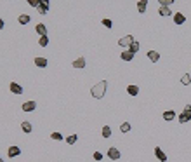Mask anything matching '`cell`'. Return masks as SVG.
<instances>
[{
  "label": "cell",
  "mask_w": 191,
  "mask_h": 162,
  "mask_svg": "<svg viewBox=\"0 0 191 162\" xmlns=\"http://www.w3.org/2000/svg\"><path fill=\"white\" fill-rule=\"evenodd\" d=\"M94 159H96V160H102V153L101 152H94Z\"/></svg>",
  "instance_id": "cell-32"
},
{
  "label": "cell",
  "mask_w": 191,
  "mask_h": 162,
  "mask_svg": "<svg viewBox=\"0 0 191 162\" xmlns=\"http://www.w3.org/2000/svg\"><path fill=\"white\" fill-rule=\"evenodd\" d=\"M26 2H28V5H31V7H35V9L38 7V4H40V0H26Z\"/></svg>",
  "instance_id": "cell-31"
},
{
  "label": "cell",
  "mask_w": 191,
  "mask_h": 162,
  "mask_svg": "<svg viewBox=\"0 0 191 162\" xmlns=\"http://www.w3.org/2000/svg\"><path fill=\"white\" fill-rule=\"evenodd\" d=\"M35 65L38 66V68H45V66H47V59H45V58H35Z\"/></svg>",
  "instance_id": "cell-18"
},
{
  "label": "cell",
  "mask_w": 191,
  "mask_h": 162,
  "mask_svg": "<svg viewBox=\"0 0 191 162\" xmlns=\"http://www.w3.org/2000/svg\"><path fill=\"white\" fill-rule=\"evenodd\" d=\"M120 58L124 59V61H132V58H134V54L130 53V51H122V54H120Z\"/></svg>",
  "instance_id": "cell-16"
},
{
  "label": "cell",
  "mask_w": 191,
  "mask_h": 162,
  "mask_svg": "<svg viewBox=\"0 0 191 162\" xmlns=\"http://www.w3.org/2000/svg\"><path fill=\"white\" fill-rule=\"evenodd\" d=\"M158 14H160V16H172V9L165 7V5H160V9H158Z\"/></svg>",
  "instance_id": "cell-15"
},
{
  "label": "cell",
  "mask_w": 191,
  "mask_h": 162,
  "mask_svg": "<svg viewBox=\"0 0 191 162\" xmlns=\"http://www.w3.org/2000/svg\"><path fill=\"white\" fill-rule=\"evenodd\" d=\"M174 118H176V112H174V110H167V112H163V120L170 122V120H174Z\"/></svg>",
  "instance_id": "cell-13"
},
{
  "label": "cell",
  "mask_w": 191,
  "mask_h": 162,
  "mask_svg": "<svg viewBox=\"0 0 191 162\" xmlns=\"http://www.w3.org/2000/svg\"><path fill=\"white\" fill-rule=\"evenodd\" d=\"M76 140H78V136H76V134H70V136L66 138V143H68V145H75Z\"/></svg>",
  "instance_id": "cell-23"
},
{
  "label": "cell",
  "mask_w": 191,
  "mask_h": 162,
  "mask_svg": "<svg viewBox=\"0 0 191 162\" xmlns=\"http://www.w3.org/2000/svg\"><path fill=\"white\" fill-rule=\"evenodd\" d=\"M155 155H156V159H158L160 162H167V155L163 153V150H162L160 146H156L155 148Z\"/></svg>",
  "instance_id": "cell-7"
},
{
  "label": "cell",
  "mask_w": 191,
  "mask_h": 162,
  "mask_svg": "<svg viewBox=\"0 0 191 162\" xmlns=\"http://www.w3.org/2000/svg\"><path fill=\"white\" fill-rule=\"evenodd\" d=\"M23 112H33L37 108V101H26V103H23L21 105Z\"/></svg>",
  "instance_id": "cell-5"
},
{
  "label": "cell",
  "mask_w": 191,
  "mask_h": 162,
  "mask_svg": "<svg viewBox=\"0 0 191 162\" xmlns=\"http://www.w3.org/2000/svg\"><path fill=\"white\" fill-rule=\"evenodd\" d=\"M73 65V68H85V58H78V59H75V61L71 63Z\"/></svg>",
  "instance_id": "cell-12"
},
{
  "label": "cell",
  "mask_w": 191,
  "mask_h": 162,
  "mask_svg": "<svg viewBox=\"0 0 191 162\" xmlns=\"http://www.w3.org/2000/svg\"><path fill=\"white\" fill-rule=\"evenodd\" d=\"M50 138H52V140H56V141H61L63 140V134H61V132H52V134H50Z\"/></svg>",
  "instance_id": "cell-29"
},
{
  "label": "cell",
  "mask_w": 191,
  "mask_h": 162,
  "mask_svg": "<svg viewBox=\"0 0 191 162\" xmlns=\"http://www.w3.org/2000/svg\"><path fill=\"white\" fill-rule=\"evenodd\" d=\"M49 0H40V4H38V7H37V11L40 14H47L49 12Z\"/></svg>",
  "instance_id": "cell-3"
},
{
  "label": "cell",
  "mask_w": 191,
  "mask_h": 162,
  "mask_svg": "<svg viewBox=\"0 0 191 162\" xmlns=\"http://www.w3.org/2000/svg\"><path fill=\"white\" fill-rule=\"evenodd\" d=\"M38 44H40V47H47V45H49V37H40V39H38Z\"/></svg>",
  "instance_id": "cell-24"
},
{
  "label": "cell",
  "mask_w": 191,
  "mask_h": 162,
  "mask_svg": "<svg viewBox=\"0 0 191 162\" xmlns=\"http://www.w3.org/2000/svg\"><path fill=\"white\" fill-rule=\"evenodd\" d=\"M106 87H108V80H101V82H98L96 86H92V89H90V94H92V98H96V100H101V98H104Z\"/></svg>",
  "instance_id": "cell-1"
},
{
  "label": "cell",
  "mask_w": 191,
  "mask_h": 162,
  "mask_svg": "<svg viewBox=\"0 0 191 162\" xmlns=\"http://www.w3.org/2000/svg\"><path fill=\"white\" fill-rule=\"evenodd\" d=\"M174 23H176V25H182V23H186V16L181 14V12H176V14H174Z\"/></svg>",
  "instance_id": "cell-9"
},
{
  "label": "cell",
  "mask_w": 191,
  "mask_h": 162,
  "mask_svg": "<svg viewBox=\"0 0 191 162\" xmlns=\"http://www.w3.org/2000/svg\"><path fill=\"white\" fill-rule=\"evenodd\" d=\"M182 113H186L188 118L191 120V105H186V106H184V112H182Z\"/></svg>",
  "instance_id": "cell-30"
},
{
  "label": "cell",
  "mask_w": 191,
  "mask_h": 162,
  "mask_svg": "<svg viewBox=\"0 0 191 162\" xmlns=\"http://www.w3.org/2000/svg\"><path fill=\"white\" fill-rule=\"evenodd\" d=\"M176 0H158V4L160 5H165V7H169V5H172Z\"/></svg>",
  "instance_id": "cell-28"
},
{
  "label": "cell",
  "mask_w": 191,
  "mask_h": 162,
  "mask_svg": "<svg viewBox=\"0 0 191 162\" xmlns=\"http://www.w3.org/2000/svg\"><path fill=\"white\" fill-rule=\"evenodd\" d=\"M132 42H136L132 35H125V37H122V39L118 40V45H120V47H130Z\"/></svg>",
  "instance_id": "cell-2"
},
{
  "label": "cell",
  "mask_w": 191,
  "mask_h": 162,
  "mask_svg": "<svg viewBox=\"0 0 191 162\" xmlns=\"http://www.w3.org/2000/svg\"><path fill=\"white\" fill-rule=\"evenodd\" d=\"M101 23H102V26H106V28H111V26H113V21H111V19H108V18H104Z\"/></svg>",
  "instance_id": "cell-27"
},
{
  "label": "cell",
  "mask_w": 191,
  "mask_h": 162,
  "mask_svg": "<svg viewBox=\"0 0 191 162\" xmlns=\"http://www.w3.org/2000/svg\"><path fill=\"white\" fill-rule=\"evenodd\" d=\"M146 9H148V0H139V2H137V11L141 14H144V12H146Z\"/></svg>",
  "instance_id": "cell-11"
},
{
  "label": "cell",
  "mask_w": 191,
  "mask_h": 162,
  "mask_svg": "<svg viewBox=\"0 0 191 162\" xmlns=\"http://www.w3.org/2000/svg\"><path fill=\"white\" fill-rule=\"evenodd\" d=\"M101 132H102V138H110V136H111V127L110 126H104Z\"/></svg>",
  "instance_id": "cell-22"
},
{
  "label": "cell",
  "mask_w": 191,
  "mask_h": 162,
  "mask_svg": "<svg viewBox=\"0 0 191 162\" xmlns=\"http://www.w3.org/2000/svg\"><path fill=\"white\" fill-rule=\"evenodd\" d=\"M2 28H4V19L0 18V30H2Z\"/></svg>",
  "instance_id": "cell-33"
},
{
  "label": "cell",
  "mask_w": 191,
  "mask_h": 162,
  "mask_svg": "<svg viewBox=\"0 0 191 162\" xmlns=\"http://www.w3.org/2000/svg\"><path fill=\"white\" fill-rule=\"evenodd\" d=\"M9 89H11V92H14V94H23V87L16 82H11Z\"/></svg>",
  "instance_id": "cell-8"
},
{
  "label": "cell",
  "mask_w": 191,
  "mask_h": 162,
  "mask_svg": "<svg viewBox=\"0 0 191 162\" xmlns=\"http://www.w3.org/2000/svg\"><path fill=\"white\" fill-rule=\"evenodd\" d=\"M127 92H129L130 96H137V94H139V87H137V86H129V87H127Z\"/></svg>",
  "instance_id": "cell-19"
},
{
  "label": "cell",
  "mask_w": 191,
  "mask_h": 162,
  "mask_svg": "<svg viewBox=\"0 0 191 162\" xmlns=\"http://www.w3.org/2000/svg\"><path fill=\"white\" fill-rule=\"evenodd\" d=\"M21 129L24 132H31V129H33V127H31V124L28 122V120H24V122H21Z\"/></svg>",
  "instance_id": "cell-21"
},
{
  "label": "cell",
  "mask_w": 191,
  "mask_h": 162,
  "mask_svg": "<svg viewBox=\"0 0 191 162\" xmlns=\"http://www.w3.org/2000/svg\"><path fill=\"white\" fill-rule=\"evenodd\" d=\"M7 153H9L11 159H12V157H18L19 153H21V148H19V146H11V148L7 150Z\"/></svg>",
  "instance_id": "cell-14"
},
{
  "label": "cell",
  "mask_w": 191,
  "mask_h": 162,
  "mask_svg": "<svg viewBox=\"0 0 191 162\" xmlns=\"http://www.w3.org/2000/svg\"><path fill=\"white\" fill-rule=\"evenodd\" d=\"M18 23H19V25H23V26L28 25V23H30V16H28V14H21V16L18 18Z\"/></svg>",
  "instance_id": "cell-17"
},
{
  "label": "cell",
  "mask_w": 191,
  "mask_h": 162,
  "mask_svg": "<svg viewBox=\"0 0 191 162\" xmlns=\"http://www.w3.org/2000/svg\"><path fill=\"white\" fill-rule=\"evenodd\" d=\"M120 131H122V132H129V131H130V124H129V122H122Z\"/></svg>",
  "instance_id": "cell-26"
},
{
  "label": "cell",
  "mask_w": 191,
  "mask_h": 162,
  "mask_svg": "<svg viewBox=\"0 0 191 162\" xmlns=\"http://www.w3.org/2000/svg\"><path fill=\"white\" fill-rule=\"evenodd\" d=\"M108 157H110L111 160H118V159H120V150L115 148V146L108 148Z\"/></svg>",
  "instance_id": "cell-4"
},
{
  "label": "cell",
  "mask_w": 191,
  "mask_h": 162,
  "mask_svg": "<svg viewBox=\"0 0 191 162\" xmlns=\"http://www.w3.org/2000/svg\"><path fill=\"white\" fill-rule=\"evenodd\" d=\"M129 51L132 54H136L139 51V42H132V44H130V47H129Z\"/></svg>",
  "instance_id": "cell-25"
},
{
  "label": "cell",
  "mask_w": 191,
  "mask_h": 162,
  "mask_svg": "<svg viewBox=\"0 0 191 162\" xmlns=\"http://www.w3.org/2000/svg\"><path fill=\"white\" fill-rule=\"evenodd\" d=\"M35 31H37L40 37H47V26H45L44 23H38V25L35 26Z\"/></svg>",
  "instance_id": "cell-6"
},
{
  "label": "cell",
  "mask_w": 191,
  "mask_h": 162,
  "mask_svg": "<svg viewBox=\"0 0 191 162\" xmlns=\"http://www.w3.org/2000/svg\"><path fill=\"white\" fill-rule=\"evenodd\" d=\"M0 162H4V160H2V157H0Z\"/></svg>",
  "instance_id": "cell-34"
},
{
  "label": "cell",
  "mask_w": 191,
  "mask_h": 162,
  "mask_svg": "<svg viewBox=\"0 0 191 162\" xmlns=\"http://www.w3.org/2000/svg\"><path fill=\"white\" fill-rule=\"evenodd\" d=\"M181 84H182V86H189V84H191V75H189V73H184V75H182Z\"/></svg>",
  "instance_id": "cell-20"
},
{
  "label": "cell",
  "mask_w": 191,
  "mask_h": 162,
  "mask_svg": "<svg viewBox=\"0 0 191 162\" xmlns=\"http://www.w3.org/2000/svg\"><path fill=\"white\" fill-rule=\"evenodd\" d=\"M146 56H148V59H150L151 63H156L158 59H160V54L156 53V51H148Z\"/></svg>",
  "instance_id": "cell-10"
}]
</instances>
